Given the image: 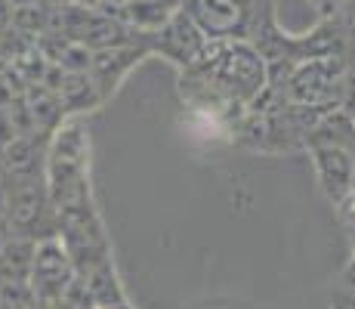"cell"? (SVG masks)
Segmentation results:
<instances>
[{"instance_id": "cell-8", "label": "cell", "mask_w": 355, "mask_h": 309, "mask_svg": "<svg viewBox=\"0 0 355 309\" xmlns=\"http://www.w3.org/2000/svg\"><path fill=\"white\" fill-rule=\"evenodd\" d=\"M337 204H340V217L346 219V226H352V229H355V185L346 192L343 198H340Z\"/></svg>"}, {"instance_id": "cell-7", "label": "cell", "mask_w": 355, "mask_h": 309, "mask_svg": "<svg viewBox=\"0 0 355 309\" xmlns=\"http://www.w3.org/2000/svg\"><path fill=\"white\" fill-rule=\"evenodd\" d=\"M59 106L68 108V112H87L90 106H96V93L80 78H68L62 87V102H59Z\"/></svg>"}, {"instance_id": "cell-2", "label": "cell", "mask_w": 355, "mask_h": 309, "mask_svg": "<svg viewBox=\"0 0 355 309\" xmlns=\"http://www.w3.org/2000/svg\"><path fill=\"white\" fill-rule=\"evenodd\" d=\"M74 266L68 257L65 244L59 242V235H44L34 238V253H31V269H28V285L37 294L40 303L53 306L65 297V291L74 281Z\"/></svg>"}, {"instance_id": "cell-4", "label": "cell", "mask_w": 355, "mask_h": 309, "mask_svg": "<svg viewBox=\"0 0 355 309\" xmlns=\"http://www.w3.org/2000/svg\"><path fill=\"white\" fill-rule=\"evenodd\" d=\"M46 204H50V195L37 183V176H12L10 192H6V217H10L12 229L28 235L34 226H37Z\"/></svg>"}, {"instance_id": "cell-6", "label": "cell", "mask_w": 355, "mask_h": 309, "mask_svg": "<svg viewBox=\"0 0 355 309\" xmlns=\"http://www.w3.org/2000/svg\"><path fill=\"white\" fill-rule=\"evenodd\" d=\"M40 300L28 281H0V309H37Z\"/></svg>"}, {"instance_id": "cell-1", "label": "cell", "mask_w": 355, "mask_h": 309, "mask_svg": "<svg viewBox=\"0 0 355 309\" xmlns=\"http://www.w3.org/2000/svg\"><path fill=\"white\" fill-rule=\"evenodd\" d=\"M87 149L90 146H87L80 121L62 124L59 133L53 136L50 155H46V195H50L53 208L90 192V185H87Z\"/></svg>"}, {"instance_id": "cell-9", "label": "cell", "mask_w": 355, "mask_h": 309, "mask_svg": "<svg viewBox=\"0 0 355 309\" xmlns=\"http://www.w3.org/2000/svg\"><path fill=\"white\" fill-rule=\"evenodd\" d=\"M90 309H114V306H102V303H93Z\"/></svg>"}, {"instance_id": "cell-5", "label": "cell", "mask_w": 355, "mask_h": 309, "mask_svg": "<svg viewBox=\"0 0 355 309\" xmlns=\"http://www.w3.org/2000/svg\"><path fill=\"white\" fill-rule=\"evenodd\" d=\"M3 164H6V170H12V176H34V170H37V152H34L31 136H16L12 142H6Z\"/></svg>"}, {"instance_id": "cell-3", "label": "cell", "mask_w": 355, "mask_h": 309, "mask_svg": "<svg viewBox=\"0 0 355 309\" xmlns=\"http://www.w3.org/2000/svg\"><path fill=\"white\" fill-rule=\"evenodd\" d=\"M312 161L318 170V183L331 201H340L355 185V158L349 149L337 146V142L312 146Z\"/></svg>"}]
</instances>
